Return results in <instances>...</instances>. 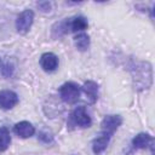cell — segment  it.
<instances>
[{"mask_svg":"<svg viewBox=\"0 0 155 155\" xmlns=\"http://www.w3.org/2000/svg\"><path fill=\"white\" fill-rule=\"evenodd\" d=\"M133 84L138 90H147L150 87L153 81V70L151 65L148 62H138L132 65L131 69Z\"/></svg>","mask_w":155,"mask_h":155,"instance_id":"1","label":"cell"},{"mask_svg":"<svg viewBox=\"0 0 155 155\" xmlns=\"http://www.w3.org/2000/svg\"><path fill=\"white\" fill-rule=\"evenodd\" d=\"M80 86L75 82H65L59 87V96L65 103H75L80 97Z\"/></svg>","mask_w":155,"mask_h":155,"instance_id":"2","label":"cell"},{"mask_svg":"<svg viewBox=\"0 0 155 155\" xmlns=\"http://www.w3.org/2000/svg\"><path fill=\"white\" fill-rule=\"evenodd\" d=\"M70 122L75 126H79V127H90L91 124H92V120L90 117V115L87 114L85 107L80 105V107H76L71 114H70Z\"/></svg>","mask_w":155,"mask_h":155,"instance_id":"3","label":"cell"},{"mask_svg":"<svg viewBox=\"0 0 155 155\" xmlns=\"http://www.w3.org/2000/svg\"><path fill=\"white\" fill-rule=\"evenodd\" d=\"M121 124H122V117L120 115H107L103 117L101 122L102 133H105L111 137L114 132L121 126Z\"/></svg>","mask_w":155,"mask_h":155,"instance_id":"4","label":"cell"},{"mask_svg":"<svg viewBox=\"0 0 155 155\" xmlns=\"http://www.w3.org/2000/svg\"><path fill=\"white\" fill-rule=\"evenodd\" d=\"M34 21V12L31 10H24L16 19V29L19 34H25L30 29Z\"/></svg>","mask_w":155,"mask_h":155,"instance_id":"5","label":"cell"},{"mask_svg":"<svg viewBox=\"0 0 155 155\" xmlns=\"http://www.w3.org/2000/svg\"><path fill=\"white\" fill-rule=\"evenodd\" d=\"M18 103V96L10 90L0 91V108L4 110L12 109Z\"/></svg>","mask_w":155,"mask_h":155,"instance_id":"6","label":"cell"},{"mask_svg":"<svg viewBox=\"0 0 155 155\" xmlns=\"http://www.w3.org/2000/svg\"><path fill=\"white\" fill-rule=\"evenodd\" d=\"M40 65L45 71H54L58 67V57L52 52H45L40 57Z\"/></svg>","mask_w":155,"mask_h":155,"instance_id":"7","label":"cell"},{"mask_svg":"<svg viewBox=\"0 0 155 155\" xmlns=\"http://www.w3.org/2000/svg\"><path fill=\"white\" fill-rule=\"evenodd\" d=\"M13 132L21 137V138H29L31 137L34 133H35V128L34 126L28 122V121H21V122H17L13 127Z\"/></svg>","mask_w":155,"mask_h":155,"instance_id":"8","label":"cell"},{"mask_svg":"<svg viewBox=\"0 0 155 155\" xmlns=\"http://www.w3.org/2000/svg\"><path fill=\"white\" fill-rule=\"evenodd\" d=\"M82 91H84L87 101L91 104L97 102V99H98V85L94 81H91V80L86 81L82 85Z\"/></svg>","mask_w":155,"mask_h":155,"instance_id":"9","label":"cell"},{"mask_svg":"<svg viewBox=\"0 0 155 155\" xmlns=\"http://www.w3.org/2000/svg\"><path fill=\"white\" fill-rule=\"evenodd\" d=\"M153 142H154V138L149 133H138L132 139V145L136 149H145L149 145L153 148Z\"/></svg>","mask_w":155,"mask_h":155,"instance_id":"10","label":"cell"},{"mask_svg":"<svg viewBox=\"0 0 155 155\" xmlns=\"http://www.w3.org/2000/svg\"><path fill=\"white\" fill-rule=\"evenodd\" d=\"M109 140H110V136H108L105 133H102L99 137L94 138L93 142H92V150H93V153L96 155L102 154L107 149V147L109 144Z\"/></svg>","mask_w":155,"mask_h":155,"instance_id":"11","label":"cell"},{"mask_svg":"<svg viewBox=\"0 0 155 155\" xmlns=\"http://www.w3.org/2000/svg\"><path fill=\"white\" fill-rule=\"evenodd\" d=\"M87 19L82 16H76L71 21H69V29L71 31H82L87 28Z\"/></svg>","mask_w":155,"mask_h":155,"instance_id":"12","label":"cell"},{"mask_svg":"<svg viewBox=\"0 0 155 155\" xmlns=\"http://www.w3.org/2000/svg\"><path fill=\"white\" fill-rule=\"evenodd\" d=\"M74 44L78 50L86 51L90 46V36L86 33H80L74 38Z\"/></svg>","mask_w":155,"mask_h":155,"instance_id":"13","label":"cell"},{"mask_svg":"<svg viewBox=\"0 0 155 155\" xmlns=\"http://www.w3.org/2000/svg\"><path fill=\"white\" fill-rule=\"evenodd\" d=\"M11 143V136L7 130V127L1 126L0 127V153L5 151Z\"/></svg>","mask_w":155,"mask_h":155,"instance_id":"14","label":"cell"},{"mask_svg":"<svg viewBox=\"0 0 155 155\" xmlns=\"http://www.w3.org/2000/svg\"><path fill=\"white\" fill-rule=\"evenodd\" d=\"M39 138H40L42 142H45V143H48V142H51V140H52V137H51L50 134H47V133H44V132H41V133H40Z\"/></svg>","mask_w":155,"mask_h":155,"instance_id":"15","label":"cell"},{"mask_svg":"<svg viewBox=\"0 0 155 155\" xmlns=\"http://www.w3.org/2000/svg\"><path fill=\"white\" fill-rule=\"evenodd\" d=\"M38 6H39V7H41V10H42V11H50V7H51L50 2H39V4H38Z\"/></svg>","mask_w":155,"mask_h":155,"instance_id":"16","label":"cell"},{"mask_svg":"<svg viewBox=\"0 0 155 155\" xmlns=\"http://www.w3.org/2000/svg\"><path fill=\"white\" fill-rule=\"evenodd\" d=\"M0 63H1V62H0Z\"/></svg>","mask_w":155,"mask_h":155,"instance_id":"17","label":"cell"}]
</instances>
